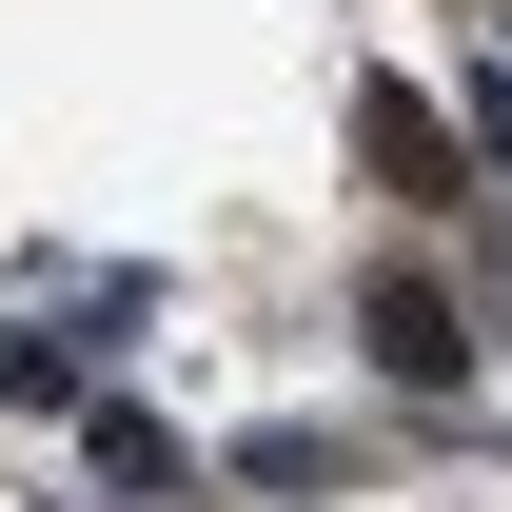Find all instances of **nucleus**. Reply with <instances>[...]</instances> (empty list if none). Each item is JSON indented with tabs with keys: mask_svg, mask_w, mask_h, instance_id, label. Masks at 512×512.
<instances>
[{
	"mask_svg": "<svg viewBox=\"0 0 512 512\" xmlns=\"http://www.w3.org/2000/svg\"><path fill=\"white\" fill-rule=\"evenodd\" d=\"M375 355H394V375H453V316H434V296H414V276H394V296H375Z\"/></svg>",
	"mask_w": 512,
	"mask_h": 512,
	"instance_id": "nucleus-2",
	"label": "nucleus"
},
{
	"mask_svg": "<svg viewBox=\"0 0 512 512\" xmlns=\"http://www.w3.org/2000/svg\"><path fill=\"white\" fill-rule=\"evenodd\" d=\"M355 119H375V158H394V197H453V138L414 119V99H394V79H375V99H355Z\"/></svg>",
	"mask_w": 512,
	"mask_h": 512,
	"instance_id": "nucleus-1",
	"label": "nucleus"
}]
</instances>
